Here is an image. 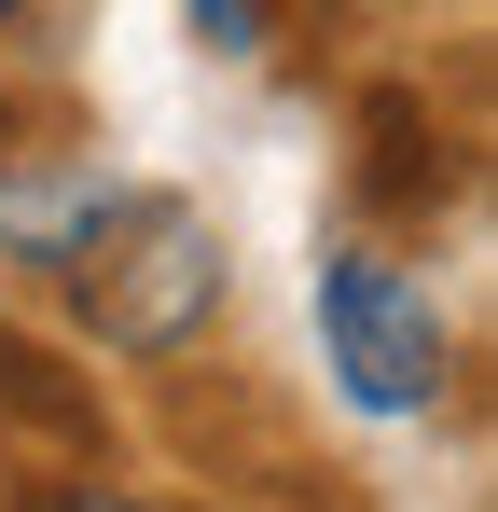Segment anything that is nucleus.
Returning <instances> with one entry per match:
<instances>
[{"instance_id":"nucleus-1","label":"nucleus","mask_w":498,"mask_h":512,"mask_svg":"<svg viewBox=\"0 0 498 512\" xmlns=\"http://www.w3.org/2000/svg\"><path fill=\"white\" fill-rule=\"evenodd\" d=\"M222 291H236V263H222V222H208L194 194H125V208L83 236V263H70V305H83V333L111 346V360L208 346Z\"/></svg>"},{"instance_id":"nucleus-2","label":"nucleus","mask_w":498,"mask_h":512,"mask_svg":"<svg viewBox=\"0 0 498 512\" xmlns=\"http://www.w3.org/2000/svg\"><path fill=\"white\" fill-rule=\"evenodd\" d=\"M319 360H332V388L360 416H429L457 388V333H443L429 277L402 250H374V236H332L319 250Z\"/></svg>"},{"instance_id":"nucleus-3","label":"nucleus","mask_w":498,"mask_h":512,"mask_svg":"<svg viewBox=\"0 0 498 512\" xmlns=\"http://www.w3.org/2000/svg\"><path fill=\"white\" fill-rule=\"evenodd\" d=\"M457 180H471V153H457V125H429L415 84H374V97H360V167H346V194H360L374 222H443Z\"/></svg>"},{"instance_id":"nucleus-4","label":"nucleus","mask_w":498,"mask_h":512,"mask_svg":"<svg viewBox=\"0 0 498 512\" xmlns=\"http://www.w3.org/2000/svg\"><path fill=\"white\" fill-rule=\"evenodd\" d=\"M139 180L111 167V153H42V167H0V263H28V277H70L83 236L125 208Z\"/></svg>"},{"instance_id":"nucleus-5","label":"nucleus","mask_w":498,"mask_h":512,"mask_svg":"<svg viewBox=\"0 0 498 512\" xmlns=\"http://www.w3.org/2000/svg\"><path fill=\"white\" fill-rule=\"evenodd\" d=\"M0 416L28 429L56 471H97V457H111V402H97V374H70V346H42V333H0Z\"/></svg>"},{"instance_id":"nucleus-6","label":"nucleus","mask_w":498,"mask_h":512,"mask_svg":"<svg viewBox=\"0 0 498 512\" xmlns=\"http://www.w3.org/2000/svg\"><path fill=\"white\" fill-rule=\"evenodd\" d=\"M28 512H222V499H139V485H97V471H56Z\"/></svg>"},{"instance_id":"nucleus-7","label":"nucleus","mask_w":498,"mask_h":512,"mask_svg":"<svg viewBox=\"0 0 498 512\" xmlns=\"http://www.w3.org/2000/svg\"><path fill=\"white\" fill-rule=\"evenodd\" d=\"M208 56H263V0H180Z\"/></svg>"},{"instance_id":"nucleus-8","label":"nucleus","mask_w":498,"mask_h":512,"mask_svg":"<svg viewBox=\"0 0 498 512\" xmlns=\"http://www.w3.org/2000/svg\"><path fill=\"white\" fill-rule=\"evenodd\" d=\"M14 28H28V0H0V42H14Z\"/></svg>"},{"instance_id":"nucleus-9","label":"nucleus","mask_w":498,"mask_h":512,"mask_svg":"<svg viewBox=\"0 0 498 512\" xmlns=\"http://www.w3.org/2000/svg\"><path fill=\"white\" fill-rule=\"evenodd\" d=\"M332 14H360V0H332Z\"/></svg>"}]
</instances>
